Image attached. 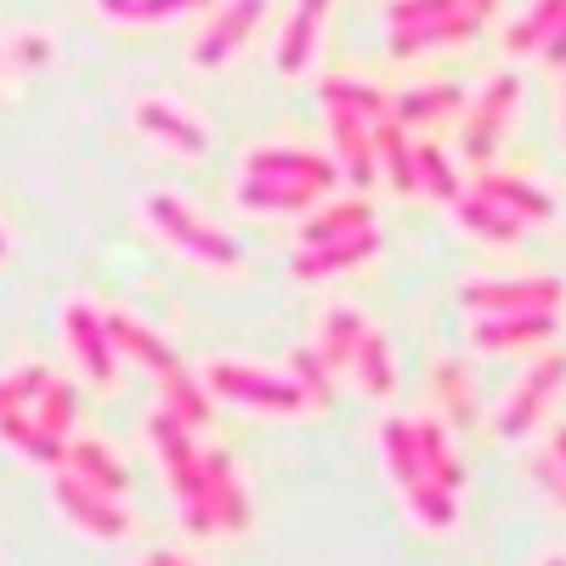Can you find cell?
Returning a JSON list of instances; mask_svg holds the SVG:
<instances>
[{
    "instance_id": "cell-1",
    "label": "cell",
    "mask_w": 566,
    "mask_h": 566,
    "mask_svg": "<svg viewBox=\"0 0 566 566\" xmlns=\"http://www.w3.org/2000/svg\"><path fill=\"white\" fill-rule=\"evenodd\" d=\"M335 181H340L335 159H323L312 148H290V142H261V148H244L232 199L255 216H301Z\"/></svg>"
},
{
    "instance_id": "cell-2",
    "label": "cell",
    "mask_w": 566,
    "mask_h": 566,
    "mask_svg": "<svg viewBox=\"0 0 566 566\" xmlns=\"http://www.w3.org/2000/svg\"><path fill=\"white\" fill-rule=\"evenodd\" d=\"M176 504H181V527L193 538H239L255 522V504L239 482V470L221 448H199L193 470H181L170 482Z\"/></svg>"
},
{
    "instance_id": "cell-3",
    "label": "cell",
    "mask_w": 566,
    "mask_h": 566,
    "mask_svg": "<svg viewBox=\"0 0 566 566\" xmlns=\"http://www.w3.org/2000/svg\"><path fill=\"white\" fill-rule=\"evenodd\" d=\"M380 459H386V476H391L413 527H424V533H453L459 527V493H448V488H437L431 476H424L413 419H386L380 424Z\"/></svg>"
},
{
    "instance_id": "cell-4",
    "label": "cell",
    "mask_w": 566,
    "mask_h": 566,
    "mask_svg": "<svg viewBox=\"0 0 566 566\" xmlns=\"http://www.w3.org/2000/svg\"><path fill=\"white\" fill-rule=\"evenodd\" d=\"M142 227H148L165 250H176L181 261L210 266V272H239V261H244L239 244H232L221 227H210L205 216H193L176 193H148V199H142Z\"/></svg>"
},
{
    "instance_id": "cell-5",
    "label": "cell",
    "mask_w": 566,
    "mask_h": 566,
    "mask_svg": "<svg viewBox=\"0 0 566 566\" xmlns=\"http://www.w3.org/2000/svg\"><path fill=\"white\" fill-rule=\"evenodd\" d=\"M199 380H205V391H210V397L239 402V408H255V413H312L306 391L290 380V374L250 368L244 357H210Z\"/></svg>"
},
{
    "instance_id": "cell-6",
    "label": "cell",
    "mask_w": 566,
    "mask_h": 566,
    "mask_svg": "<svg viewBox=\"0 0 566 566\" xmlns=\"http://www.w3.org/2000/svg\"><path fill=\"white\" fill-rule=\"evenodd\" d=\"M52 510L63 515V527H74L91 544L130 538V515L119 510V499L103 493V488H91V482H80V476H69V470H63V476H52Z\"/></svg>"
},
{
    "instance_id": "cell-7",
    "label": "cell",
    "mask_w": 566,
    "mask_h": 566,
    "mask_svg": "<svg viewBox=\"0 0 566 566\" xmlns=\"http://www.w3.org/2000/svg\"><path fill=\"white\" fill-rule=\"evenodd\" d=\"M476 29V12L464 0H397L391 7V45L408 52H424V45H453Z\"/></svg>"
},
{
    "instance_id": "cell-8",
    "label": "cell",
    "mask_w": 566,
    "mask_h": 566,
    "mask_svg": "<svg viewBox=\"0 0 566 566\" xmlns=\"http://www.w3.org/2000/svg\"><path fill=\"white\" fill-rule=\"evenodd\" d=\"M560 386H566V352L538 357V363L522 374V386L504 397V408H499V419H493V431H499L504 442H522L527 431H538V419L549 413V402H555Z\"/></svg>"
},
{
    "instance_id": "cell-9",
    "label": "cell",
    "mask_w": 566,
    "mask_h": 566,
    "mask_svg": "<svg viewBox=\"0 0 566 566\" xmlns=\"http://www.w3.org/2000/svg\"><path fill=\"white\" fill-rule=\"evenodd\" d=\"M560 283L555 277H482L464 283L459 301L470 317H515V312H560Z\"/></svg>"
},
{
    "instance_id": "cell-10",
    "label": "cell",
    "mask_w": 566,
    "mask_h": 566,
    "mask_svg": "<svg viewBox=\"0 0 566 566\" xmlns=\"http://www.w3.org/2000/svg\"><path fill=\"white\" fill-rule=\"evenodd\" d=\"M63 346H69V357L80 363V374L91 386H114L119 352H114V335H108V317L91 301H69L63 306Z\"/></svg>"
},
{
    "instance_id": "cell-11",
    "label": "cell",
    "mask_w": 566,
    "mask_h": 566,
    "mask_svg": "<svg viewBox=\"0 0 566 566\" xmlns=\"http://www.w3.org/2000/svg\"><path fill=\"white\" fill-rule=\"evenodd\" d=\"M130 125L154 142V148H165L170 159H199L210 148V130L187 114L181 103L170 97H136L130 103Z\"/></svg>"
},
{
    "instance_id": "cell-12",
    "label": "cell",
    "mask_w": 566,
    "mask_h": 566,
    "mask_svg": "<svg viewBox=\"0 0 566 566\" xmlns=\"http://www.w3.org/2000/svg\"><path fill=\"white\" fill-rule=\"evenodd\" d=\"M515 103H522V85H515V74H493L488 91L476 97V108H470V119H464V159L476 165V170H488L499 136H504V125H510V114H515Z\"/></svg>"
},
{
    "instance_id": "cell-13",
    "label": "cell",
    "mask_w": 566,
    "mask_h": 566,
    "mask_svg": "<svg viewBox=\"0 0 566 566\" xmlns=\"http://www.w3.org/2000/svg\"><path fill=\"white\" fill-rule=\"evenodd\" d=\"M560 335V312H515V317H470L476 352H533Z\"/></svg>"
},
{
    "instance_id": "cell-14",
    "label": "cell",
    "mask_w": 566,
    "mask_h": 566,
    "mask_svg": "<svg viewBox=\"0 0 566 566\" xmlns=\"http://www.w3.org/2000/svg\"><path fill=\"white\" fill-rule=\"evenodd\" d=\"M374 250H380V227H363V232H346V239H323V244H306L290 272L301 283H323V277H340L363 261H374Z\"/></svg>"
},
{
    "instance_id": "cell-15",
    "label": "cell",
    "mask_w": 566,
    "mask_h": 566,
    "mask_svg": "<svg viewBox=\"0 0 566 566\" xmlns=\"http://www.w3.org/2000/svg\"><path fill=\"white\" fill-rule=\"evenodd\" d=\"M328 108V103H323ZM328 142H335V165L346 181L368 187L374 176H380V159H374V125L352 108H328Z\"/></svg>"
},
{
    "instance_id": "cell-16",
    "label": "cell",
    "mask_w": 566,
    "mask_h": 566,
    "mask_svg": "<svg viewBox=\"0 0 566 566\" xmlns=\"http://www.w3.org/2000/svg\"><path fill=\"white\" fill-rule=\"evenodd\" d=\"M255 18H261V0H227V7L205 23V34L193 40V63H199V69H221V63L250 40Z\"/></svg>"
},
{
    "instance_id": "cell-17",
    "label": "cell",
    "mask_w": 566,
    "mask_h": 566,
    "mask_svg": "<svg viewBox=\"0 0 566 566\" xmlns=\"http://www.w3.org/2000/svg\"><path fill=\"white\" fill-rule=\"evenodd\" d=\"M476 193H488L493 205H504L522 227H549L555 221V199L544 187L522 181V176H504V170H476Z\"/></svg>"
},
{
    "instance_id": "cell-18",
    "label": "cell",
    "mask_w": 566,
    "mask_h": 566,
    "mask_svg": "<svg viewBox=\"0 0 566 566\" xmlns=\"http://www.w3.org/2000/svg\"><path fill=\"white\" fill-rule=\"evenodd\" d=\"M63 470H69V476H80V482H91V488L114 493V499L130 488L125 459H119L108 442H97V437H69V448H63Z\"/></svg>"
},
{
    "instance_id": "cell-19",
    "label": "cell",
    "mask_w": 566,
    "mask_h": 566,
    "mask_svg": "<svg viewBox=\"0 0 566 566\" xmlns=\"http://www.w3.org/2000/svg\"><path fill=\"white\" fill-rule=\"evenodd\" d=\"M108 317V335H114V352L119 357H130V363H142V368H148V374H159V380H165V374H176L181 363H176V352L154 335V328L148 323H136L130 312H103Z\"/></svg>"
},
{
    "instance_id": "cell-20",
    "label": "cell",
    "mask_w": 566,
    "mask_h": 566,
    "mask_svg": "<svg viewBox=\"0 0 566 566\" xmlns=\"http://www.w3.org/2000/svg\"><path fill=\"white\" fill-rule=\"evenodd\" d=\"M453 221L470 232V239H482V244H515V239H522V221H515L504 205H493L488 193H459L453 199Z\"/></svg>"
},
{
    "instance_id": "cell-21",
    "label": "cell",
    "mask_w": 566,
    "mask_h": 566,
    "mask_svg": "<svg viewBox=\"0 0 566 566\" xmlns=\"http://www.w3.org/2000/svg\"><path fill=\"white\" fill-rule=\"evenodd\" d=\"M352 380H357V391H368V397H391L397 391V363H391V346H386V335L380 328H363L357 335V352H352Z\"/></svg>"
},
{
    "instance_id": "cell-22",
    "label": "cell",
    "mask_w": 566,
    "mask_h": 566,
    "mask_svg": "<svg viewBox=\"0 0 566 566\" xmlns=\"http://www.w3.org/2000/svg\"><path fill=\"white\" fill-rule=\"evenodd\" d=\"M374 159L391 176V187L402 199L419 193V170H413V142H408V125L402 119H374Z\"/></svg>"
},
{
    "instance_id": "cell-23",
    "label": "cell",
    "mask_w": 566,
    "mask_h": 566,
    "mask_svg": "<svg viewBox=\"0 0 566 566\" xmlns=\"http://www.w3.org/2000/svg\"><path fill=\"white\" fill-rule=\"evenodd\" d=\"M363 328H368V317L357 306H328L317 317V357L328 363V374H346L352 368V352H357Z\"/></svg>"
},
{
    "instance_id": "cell-24",
    "label": "cell",
    "mask_w": 566,
    "mask_h": 566,
    "mask_svg": "<svg viewBox=\"0 0 566 566\" xmlns=\"http://www.w3.org/2000/svg\"><path fill=\"white\" fill-rule=\"evenodd\" d=\"M413 437H419V459H424V476H431L437 488H448V493H459L464 488V464H459V453H453V442H448V424L431 413V419H413Z\"/></svg>"
},
{
    "instance_id": "cell-25",
    "label": "cell",
    "mask_w": 566,
    "mask_h": 566,
    "mask_svg": "<svg viewBox=\"0 0 566 566\" xmlns=\"http://www.w3.org/2000/svg\"><path fill=\"white\" fill-rule=\"evenodd\" d=\"M323 12H328V0H295V12H290V29H283V45H277V69L283 74H301L317 52V29H323Z\"/></svg>"
},
{
    "instance_id": "cell-26",
    "label": "cell",
    "mask_w": 566,
    "mask_h": 566,
    "mask_svg": "<svg viewBox=\"0 0 566 566\" xmlns=\"http://www.w3.org/2000/svg\"><path fill=\"white\" fill-rule=\"evenodd\" d=\"M0 442H7L12 453H23V459H34V464H63V437H52V431H40V419L29 413V408H12V413H0Z\"/></svg>"
},
{
    "instance_id": "cell-27",
    "label": "cell",
    "mask_w": 566,
    "mask_h": 566,
    "mask_svg": "<svg viewBox=\"0 0 566 566\" xmlns=\"http://www.w3.org/2000/svg\"><path fill=\"white\" fill-rule=\"evenodd\" d=\"M97 18L119 23V29H154V23H170V18H187L210 7V0H91Z\"/></svg>"
},
{
    "instance_id": "cell-28",
    "label": "cell",
    "mask_w": 566,
    "mask_h": 566,
    "mask_svg": "<svg viewBox=\"0 0 566 566\" xmlns=\"http://www.w3.org/2000/svg\"><path fill=\"white\" fill-rule=\"evenodd\" d=\"M431 397L442 402V413H448L453 424H470V413H476V397H470V374H464L459 357H442V363L431 368Z\"/></svg>"
},
{
    "instance_id": "cell-29",
    "label": "cell",
    "mask_w": 566,
    "mask_h": 566,
    "mask_svg": "<svg viewBox=\"0 0 566 566\" xmlns=\"http://www.w3.org/2000/svg\"><path fill=\"white\" fill-rule=\"evenodd\" d=\"M374 227V210L368 199H340V205H328L306 221V244H323V239H346V232H363Z\"/></svg>"
},
{
    "instance_id": "cell-30",
    "label": "cell",
    "mask_w": 566,
    "mask_h": 566,
    "mask_svg": "<svg viewBox=\"0 0 566 566\" xmlns=\"http://www.w3.org/2000/svg\"><path fill=\"white\" fill-rule=\"evenodd\" d=\"M413 170H419V193H431L437 205H453L459 199V170L442 148H431V142H419L413 148Z\"/></svg>"
},
{
    "instance_id": "cell-31",
    "label": "cell",
    "mask_w": 566,
    "mask_h": 566,
    "mask_svg": "<svg viewBox=\"0 0 566 566\" xmlns=\"http://www.w3.org/2000/svg\"><path fill=\"white\" fill-rule=\"evenodd\" d=\"M290 380L306 391L312 413H323L328 402H335V374H328V363L317 357V346H301V352H290Z\"/></svg>"
},
{
    "instance_id": "cell-32",
    "label": "cell",
    "mask_w": 566,
    "mask_h": 566,
    "mask_svg": "<svg viewBox=\"0 0 566 566\" xmlns=\"http://www.w3.org/2000/svg\"><path fill=\"white\" fill-rule=\"evenodd\" d=\"M159 391H165V408H170V413H181L187 424H193V431H199V424L210 419V391H205V380H193L187 368L165 374V380H159Z\"/></svg>"
},
{
    "instance_id": "cell-33",
    "label": "cell",
    "mask_w": 566,
    "mask_h": 566,
    "mask_svg": "<svg viewBox=\"0 0 566 566\" xmlns=\"http://www.w3.org/2000/svg\"><path fill=\"white\" fill-rule=\"evenodd\" d=\"M74 413H80L74 386H69V380H45V391L34 397V419H40V431H52V437H63V442H69Z\"/></svg>"
},
{
    "instance_id": "cell-34",
    "label": "cell",
    "mask_w": 566,
    "mask_h": 566,
    "mask_svg": "<svg viewBox=\"0 0 566 566\" xmlns=\"http://www.w3.org/2000/svg\"><path fill=\"white\" fill-rule=\"evenodd\" d=\"M453 108H459V85H419V91H408V97L397 103V119L402 125H431V119H442Z\"/></svg>"
},
{
    "instance_id": "cell-35",
    "label": "cell",
    "mask_w": 566,
    "mask_h": 566,
    "mask_svg": "<svg viewBox=\"0 0 566 566\" xmlns=\"http://www.w3.org/2000/svg\"><path fill=\"white\" fill-rule=\"evenodd\" d=\"M566 23V0H538L527 12V23L510 29V52H544V40Z\"/></svg>"
},
{
    "instance_id": "cell-36",
    "label": "cell",
    "mask_w": 566,
    "mask_h": 566,
    "mask_svg": "<svg viewBox=\"0 0 566 566\" xmlns=\"http://www.w3.org/2000/svg\"><path fill=\"white\" fill-rule=\"evenodd\" d=\"M323 103L328 108H352L363 119H386V97L374 85H357V80H328L323 85Z\"/></svg>"
},
{
    "instance_id": "cell-37",
    "label": "cell",
    "mask_w": 566,
    "mask_h": 566,
    "mask_svg": "<svg viewBox=\"0 0 566 566\" xmlns=\"http://www.w3.org/2000/svg\"><path fill=\"white\" fill-rule=\"evenodd\" d=\"M45 374L40 363H23V368H12V374H0V413H12V408H34V397L45 391Z\"/></svg>"
},
{
    "instance_id": "cell-38",
    "label": "cell",
    "mask_w": 566,
    "mask_h": 566,
    "mask_svg": "<svg viewBox=\"0 0 566 566\" xmlns=\"http://www.w3.org/2000/svg\"><path fill=\"white\" fill-rule=\"evenodd\" d=\"M45 57H52V40L45 34H18V40H7V52H0V63H12V69H45Z\"/></svg>"
},
{
    "instance_id": "cell-39",
    "label": "cell",
    "mask_w": 566,
    "mask_h": 566,
    "mask_svg": "<svg viewBox=\"0 0 566 566\" xmlns=\"http://www.w3.org/2000/svg\"><path fill=\"white\" fill-rule=\"evenodd\" d=\"M533 482L549 493V504H555V510H566V470H560L549 453H538V459H533Z\"/></svg>"
},
{
    "instance_id": "cell-40",
    "label": "cell",
    "mask_w": 566,
    "mask_h": 566,
    "mask_svg": "<svg viewBox=\"0 0 566 566\" xmlns=\"http://www.w3.org/2000/svg\"><path fill=\"white\" fill-rule=\"evenodd\" d=\"M544 57H549V63H566V23H560V29L544 40Z\"/></svg>"
},
{
    "instance_id": "cell-41",
    "label": "cell",
    "mask_w": 566,
    "mask_h": 566,
    "mask_svg": "<svg viewBox=\"0 0 566 566\" xmlns=\"http://www.w3.org/2000/svg\"><path fill=\"white\" fill-rule=\"evenodd\" d=\"M549 459L566 470V424H555V431H549Z\"/></svg>"
},
{
    "instance_id": "cell-42",
    "label": "cell",
    "mask_w": 566,
    "mask_h": 566,
    "mask_svg": "<svg viewBox=\"0 0 566 566\" xmlns=\"http://www.w3.org/2000/svg\"><path fill=\"white\" fill-rule=\"evenodd\" d=\"M148 566H199V560H187V555H170V549H159V555H142Z\"/></svg>"
},
{
    "instance_id": "cell-43",
    "label": "cell",
    "mask_w": 566,
    "mask_h": 566,
    "mask_svg": "<svg viewBox=\"0 0 566 566\" xmlns=\"http://www.w3.org/2000/svg\"><path fill=\"white\" fill-rule=\"evenodd\" d=\"M533 566H566V555H560V549H544V555H538Z\"/></svg>"
},
{
    "instance_id": "cell-44",
    "label": "cell",
    "mask_w": 566,
    "mask_h": 566,
    "mask_svg": "<svg viewBox=\"0 0 566 566\" xmlns=\"http://www.w3.org/2000/svg\"><path fill=\"white\" fill-rule=\"evenodd\" d=\"M464 7L476 12V18H488V12H493V0H464Z\"/></svg>"
},
{
    "instance_id": "cell-45",
    "label": "cell",
    "mask_w": 566,
    "mask_h": 566,
    "mask_svg": "<svg viewBox=\"0 0 566 566\" xmlns=\"http://www.w3.org/2000/svg\"><path fill=\"white\" fill-rule=\"evenodd\" d=\"M560 136H566V80H560Z\"/></svg>"
},
{
    "instance_id": "cell-46",
    "label": "cell",
    "mask_w": 566,
    "mask_h": 566,
    "mask_svg": "<svg viewBox=\"0 0 566 566\" xmlns=\"http://www.w3.org/2000/svg\"><path fill=\"white\" fill-rule=\"evenodd\" d=\"M7 250H12V244H7V227H0V261H7Z\"/></svg>"
},
{
    "instance_id": "cell-47",
    "label": "cell",
    "mask_w": 566,
    "mask_h": 566,
    "mask_svg": "<svg viewBox=\"0 0 566 566\" xmlns=\"http://www.w3.org/2000/svg\"><path fill=\"white\" fill-rule=\"evenodd\" d=\"M136 566H148V560H136Z\"/></svg>"
}]
</instances>
